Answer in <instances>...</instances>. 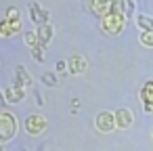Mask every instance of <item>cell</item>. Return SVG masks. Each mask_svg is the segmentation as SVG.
Instances as JSON below:
<instances>
[{
    "instance_id": "2",
    "label": "cell",
    "mask_w": 153,
    "mask_h": 151,
    "mask_svg": "<svg viewBox=\"0 0 153 151\" xmlns=\"http://www.w3.org/2000/svg\"><path fill=\"white\" fill-rule=\"evenodd\" d=\"M15 130H17V122H15V118L13 115H9V113H0V138H11L13 134H15Z\"/></svg>"
},
{
    "instance_id": "20",
    "label": "cell",
    "mask_w": 153,
    "mask_h": 151,
    "mask_svg": "<svg viewBox=\"0 0 153 151\" xmlns=\"http://www.w3.org/2000/svg\"><path fill=\"white\" fill-rule=\"evenodd\" d=\"M2 103H4V101H2V99H0V105H2Z\"/></svg>"
},
{
    "instance_id": "18",
    "label": "cell",
    "mask_w": 153,
    "mask_h": 151,
    "mask_svg": "<svg viewBox=\"0 0 153 151\" xmlns=\"http://www.w3.org/2000/svg\"><path fill=\"white\" fill-rule=\"evenodd\" d=\"M65 67H67L65 61H59V63H57V71H65Z\"/></svg>"
},
{
    "instance_id": "16",
    "label": "cell",
    "mask_w": 153,
    "mask_h": 151,
    "mask_svg": "<svg viewBox=\"0 0 153 151\" xmlns=\"http://www.w3.org/2000/svg\"><path fill=\"white\" fill-rule=\"evenodd\" d=\"M7 19H9V21H19V9L11 7V9L7 11Z\"/></svg>"
},
{
    "instance_id": "14",
    "label": "cell",
    "mask_w": 153,
    "mask_h": 151,
    "mask_svg": "<svg viewBox=\"0 0 153 151\" xmlns=\"http://www.w3.org/2000/svg\"><path fill=\"white\" fill-rule=\"evenodd\" d=\"M25 44H30L32 48H34V46H38V44H40L38 34H36V32H27V34H25Z\"/></svg>"
},
{
    "instance_id": "12",
    "label": "cell",
    "mask_w": 153,
    "mask_h": 151,
    "mask_svg": "<svg viewBox=\"0 0 153 151\" xmlns=\"http://www.w3.org/2000/svg\"><path fill=\"white\" fill-rule=\"evenodd\" d=\"M67 65L71 67V71H74V74H80V71H84V65H86V61H84L82 57H71V61H69Z\"/></svg>"
},
{
    "instance_id": "21",
    "label": "cell",
    "mask_w": 153,
    "mask_h": 151,
    "mask_svg": "<svg viewBox=\"0 0 153 151\" xmlns=\"http://www.w3.org/2000/svg\"><path fill=\"white\" fill-rule=\"evenodd\" d=\"M0 36H2V32H0Z\"/></svg>"
},
{
    "instance_id": "17",
    "label": "cell",
    "mask_w": 153,
    "mask_h": 151,
    "mask_svg": "<svg viewBox=\"0 0 153 151\" xmlns=\"http://www.w3.org/2000/svg\"><path fill=\"white\" fill-rule=\"evenodd\" d=\"M32 53H34V57L38 59V61H44V55H42V46L38 44V46H34L32 48Z\"/></svg>"
},
{
    "instance_id": "3",
    "label": "cell",
    "mask_w": 153,
    "mask_h": 151,
    "mask_svg": "<svg viewBox=\"0 0 153 151\" xmlns=\"http://www.w3.org/2000/svg\"><path fill=\"white\" fill-rule=\"evenodd\" d=\"M30 13H32V19H34V21L38 23V28H40V25H46V23H48V15H51V13H48L46 9H42L40 4L32 2V4H30Z\"/></svg>"
},
{
    "instance_id": "7",
    "label": "cell",
    "mask_w": 153,
    "mask_h": 151,
    "mask_svg": "<svg viewBox=\"0 0 153 151\" xmlns=\"http://www.w3.org/2000/svg\"><path fill=\"white\" fill-rule=\"evenodd\" d=\"M36 34H38V40H40V44H48V42H51V38H53V25H51V23H46V25H40Z\"/></svg>"
},
{
    "instance_id": "11",
    "label": "cell",
    "mask_w": 153,
    "mask_h": 151,
    "mask_svg": "<svg viewBox=\"0 0 153 151\" xmlns=\"http://www.w3.org/2000/svg\"><path fill=\"white\" fill-rule=\"evenodd\" d=\"M126 11H128V2H126V0H111V13L126 15Z\"/></svg>"
},
{
    "instance_id": "15",
    "label": "cell",
    "mask_w": 153,
    "mask_h": 151,
    "mask_svg": "<svg viewBox=\"0 0 153 151\" xmlns=\"http://www.w3.org/2000/svg\"><path fill=\"white\" fill-rule=\"evenodd\" d=\"M140 44L153 46V32H143V34H140Z\"/></svg>"
},
{
    "instance_id": "8",
    "label": "cell",
    "mask_w": 153,
    "mask_h": 151,
    "mask_svg": "<svg viewBox=\"0 0 153 151\" xmlns=\"http://www.w3.org/2000/svg\"><path fill=\"white\" fill-rule=\"evenodd\" d=\"M115 122H117V126L128 128V126L132 124V113H130L128 109H120V111L115 113Z\"/></svg>"
},
{
    "instance_id": "5",
    "label": "cell",
    "mask_w": 153,
    "mask_h": 151,
    "mask_svg": "<svg viewBox=\"0 0 153 151\" xmlns=\"http://www.w3.org/2000/svg\"><path fill=\"white\" fill-rule=\"evenodd\" d=\"M92 11L97 15H101V17L109 15L111 13V0H94V2H92Z\"/></svg>"
},
{
    "instance_id": "6",
    "label": "cell",
    "mask_w": 153,
    "mask_h": 151,
    "mask_svg": "<svg viewBox=\"0 0 153 151\" xmlns=\"http://www.w3.org/2000/svg\"><path fill=\"white\" fill-rule=\"evenodd\" d=\"M113 124H115V118L111 115V113H101L99 118H97V126H99V130H111L113 128Z\"/></svg>"
},
{
    "instance_id": "10",
    "label": "cell",
    "mask_w": 153,
    "mask_h": 151,
    "mask_svg": "<svg viewBox=\"0 0 153 151\" xmlns=\"http://www.w3.org/2000/svg\"><path fill=\"white\" fill-rule=\"evenodd\" d=\"M136 23H138V28H143V32H153V19H151V17L138 15V17H136Z\"/></svg>"
},
{
    "instance_id": "9",
    "label": "cell",
    "mask_w": 153,
    "mask_h": 151,
    "mask_svg": "<svg viewBox=\"0 0 153 151\" xmlns=\"http://www.w3.org/2000/svg\"><path fill=\"white\" fill-rule=\"evenodd\" d=\"M25 126H27L30 132H38L40 128H44V120H42L40 115H34V118H30V120L25 122Z\"/></svg>"
},
{
    "instance_id": "4",
    "label": "cell",
    "mask_w": 153,
    "mask_h": 151,
    "mask_svg": "<svg viewBox=\"0 0 153 151\" xmlns=\"http://www.w3.org/2000/svg\"><path fill=\"white\" fill-rule=\"evenodd\" d=\"M21 30V21H0V32H2V36H15L17 32Z\"/></svg>"
},
{
    "instance_id": "1",
    "label": "cell",
    "mask_w": 153,
    "mask_h": 151,
    "mask_svg": "<svg viewBox=\"0 0 153 151\" xmlns=\"http://www.w3.org/2000/svg\"><path fill=\"white\" fill-rule=\"evenodd\" d=\"M126 15H117V13H109V15H105L103 19H101V28L107 32V34H120L122 30H124V23H126V19H124Z\"/></svg>"
},
{
    "instance_id": "13",
    "label": "cell",
    "mask_w": 153,
    "mask_h": 151,
    "mask_svg": "<svg viewBox=\"0 0 153 151\" xmlns=\"http://www.w3.org/2000/svg\"><path fill=\"white\" fill-rule=\"evenodd\" d=\"M143 99H145V103H153V80L145 86V90H143Z\"/></svg>"
},
{
    "instance_id": "19",
    "label": "cell",
    "mask_w": 153,
    "mask_h": 151,
    "mask_svg": "<svg viewBox=\"0 0 153 151\" xmlns=\"http://www.w3.org/2000/svg\"><path fill=\"white\" fill-rule=\"evenodd\" d=\"M44 82H48V84H55V76L46 74V76H44Z\"/></svg>"
}]
</instances>
